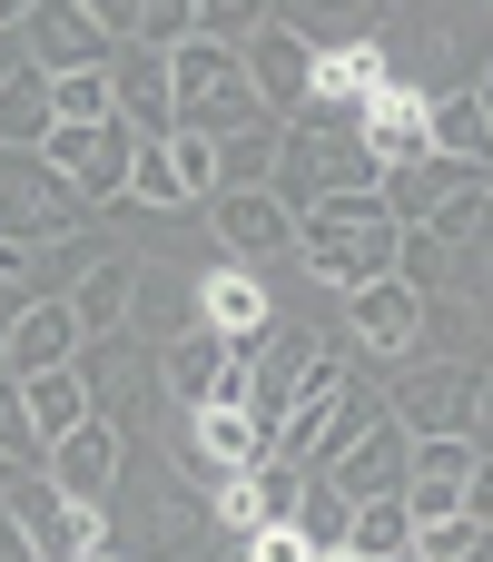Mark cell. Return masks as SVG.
<instances>
[{
  "mask_svg": "<svg viewBox=\"0 0 493 562\" xmlns=\"http://www.w3.org/2000/svg\"><path fill=\"white\" fill-rule=\"evenodd\" d=\"M40 158L69 178L79 207H109V198H128V158H138V138H128L119 119H109V128H49Z\"/></svg>",
  "mask_w": 493,
  "mask_h": 562,
  "instance_id": "obj_7",
  "label": "cell"
},
{
  "mask_svg": "<svg viewBox=\"0 0 493 562\" xmlns=\"http://www.w3.org/2000/svg\"><path fill=\"white\" fill-rule=\"evenodd\" d=\"M217 247H227V267H267V257H296V217H287V198L277 188H217Z\"/></svg>",
  "mask_w": 493,
  "mask_h": 562,
  "instance_id": "obj_10",
  "label": "cell"
},
{
  "mask_svg": "<svg viewBox=\"0 0 493 562\" xmlns=\"http://www.w3.org/2000/svg\"><path fill=\"white\" fill-rule=\"evenodd\" d=\"M484 425V366H425L405 395H395V435H474Z\"/></svg>",
  "mask_w": 493,
  "mask_h": 562,
  "instance_id": "obj_9",
  "label": "cell"
},
{
  "mask_svg": "<svg viewBox=\"0 0 493 562\" xmlns=\"http://www.w3.org/2000/svg\"><path fill=\"white\" fill-rule=\"evenodd\" d=\"M119 425L109 415H89V425H69L59 445H49V494H69V504H99L109 484H119Z\"/></svg>",
  "mask_w": 493,
  "mask_h": 562,
  "instance_id": "obj_15",
  "label": "cell"
},
{
  "mask_svg": "<svg viewBox=\"0 0 493 562\" xmlns=\"http://www.w3.org/2000/svg\"><path fill=\"white\" fill-rule=\"evenodd\" d=\"M356 148L376 158V168H405V158H425V89H376L366 109H356Z\"/></svg>",
  "mask_w": 493,
  "mask_h": 562,
  "instance_id": "obj_17",
  "label": "cell"
},
{
  "mask_svg": "<svg viewBox=\"0 0 493 562\" xmlns=\"http://www.w3.org/2000/svg\"><path fill=\"white\" fill-rule=\"evenodd\" d=\"M198 454H208V474L227 484V474H247V464H267V435L237 415V405H198Z\"/></svg>",
  "mask_w": 493,
  "mask_h": 562,
  "instance_id": "obj_23",
  "label": "cell"
},
{
  "mask_svg": "<svg viewBox=\"0 0 493 562\" xmlns=\"http://www.w3.org/2000/svg\"><path fill=\"white\" fill-rule=\"evenodd\" d=\"M158 158H168V178L188 188V207H198V198H217V148H208L198 128H168V138H158Z\"/></svg>",
  "mask_w": 493,
  "mask_h": 562,
  "instance_id": "obj_30",
  "label": "cell"
},
{
  "mask_svg": "<svg viewBox=\"0 0 493 562\" xmlns=\"http://www.w3.org/2000/svg\"><path fill=\"white\" fill-rule=\"evenodd\" d=\"M10 69H20V30H0V79H10Z\"/></svg>",
  "mask_w": 493,
  "mask_h": 562,
  "instance_id": "obj_36",
  "label": "cell"
},
{
  "mask_svg": "<svg viewBox=\"0 0 493 562\" xmlns=\"http://www.w3.org/2000/svg\"><path fill=\"white\" fill-rule=\"evenodd\" d=\"M49 128H109V69L49 79Z\"/></svg>",
  "mask_w": 493,
  "mask_h": 562,
  "instance_id": "obj_29",
  "label": "cell"
},
{
  "mask_svg": "<svg viewBox=\"0 0 493 562\" xmlns=\"http://www.w3.org/2000/svg\"><path fill=\"white\" fill-rule=\"evenodd\" d=\"M425 148L455 168H484V89H445L425 99Z\"/></svg>",
  "mask_w": 493,
  "mask_h": 562,
  "instance_id": "obj_21",
  "label": "cell"
},
{
  "mask_svg": "<svg viewBox=\"0 0 493 562\" xmlns=\"http://www.w3.org/2000/svg\"><path fill=\"white\" fill-rule=\"evenodd\" d=\"M20 59H30L40 79H69V69H109V40H99L89 10H69V0L49 10V0H40V10H20Z\"/></svg>",
  "mask_w": 493,
  "mask_h": 562,
  "instance_id": "obj_11",
  "label": "cell"
},
{
  "mask_svg": "<svg viewBox=\"0 0 493 562\" xmlns=\"http://www.w3.org/2000/svg\"><path fill=\"white\" fill-rule=\"evenodd\" d=\"M346 326H356V346H366V356H405V346L425 336V296H415L405 277H376V286H356V296H346Z\"/></svg>",
  "mask_w": 493,
  "mask_h": 562,
  "instance_id": "obj_16",
  "label": "cell"
},
{
  "mask_svg": "<svg viewBox=\"0 0 493 562\" xmlns=\"http://www.w3.org/2000/svg\"><path fill=\"white\" fill-rule=\"evenodd\" d=\"M217 524H227L237 543H247V533L267 524V514H257V494H247V474H227V484H217Z\"/></svg>",
  "mask_w": 493,
  "mask_h": 562,
  "instance_id": "obj_34",
  "label": "cell"
},
{
  "mask_svg": "<svg viewBox=\"0 0 493 562\" xmlns=\"http://www.w3.org/2000/svg\"><path fill=\"white\" fill-rule=\"evenodd\" d=\"M89 562H109V553H89Z\"/></svg>",
  "mask_w": 493,
  "mask_h": 562,
  "instance_id": "obj_38",
  "label": "cell"
},
{
  "mask_svg": "<svg viewBox=\"0 0 493 562\" xmlns=\"http://www.w3.org/2000/svg\"><path fill=\"white\" fill-rule=\"evenodd\" d=\"M59 306L79 316V336H119V326H128V267H119V257L79 267V277L59 286Z\"/></svg>",
  "mask_w": 493,
  "mask_h": 562,
  "instance_id": "obj_22",
  "label": "cell"
},
{
  "mask_svg": "<svg viewBox=\"0 0 493 562\" xmlns=\"http://www.w3.org/2000/svg\"><path fill=\"white\" fill-rule=\"evenodd\" d=\"M168 99H178V128H198V138H227V128L257 119L247 69H237V49H217V40H178V49H168Z\"/></svg>",
  "mask_w": 493,
  "mask_h": 562,
  "instance_id": "obj_3",
  "label": "cell"
},
{
  "mask_svg": "<svg viewBox=\"0 0 493 562\" xmlns=\"http://www.w3.org/2000/svg\"><path fill=\"white\" fill-rule=\"evenodd\" d=\"M208 148H217V188H277V128L267 119H247V128H227Z\"/></svg>",
  "mask_w": 493,
  "mask_h": 562,
  "instance_id": "obj_26",
  "label": "cell"
},
{
  "mask_svg": "<svg viewBox=\"0 0 493 562\" xmlns=\"http://www.w3.org/2000/svg\"><path fill=\"white\" fill-rule=\"evenodd\" d=\"M237 69H247V99H257V109L306 119V89H316V40H296L287 20H257V40L237 49Z\"/></svg>",
  "mask_w": 493,
  "mask_h": 562,
  "instance_id": "obj_8",
  "label": "cell"
},
{
  "mask_svg": "<svg viewBox=\"0 0 493 562\" xmlns=\"http://www.w3.org/2000/svg\"><path fill=\"white\" fill-rule=\"evenodd\" d=\"M10 474H20V464H0V484H10Z\"/></svg>",
  "mask_w": 493,
  "mask_h": 562,
  "instance_id": "obj_37",
  "label": "cell"
},
{
  "mask_svg": "<svg viewBox=\"0 0 493 562\" xmlns=\"http://www.w3.org/2000/svg\"><path fill=\"white\" fill-rule=\"evenodd\" d=\"M376 89H385V49H376V40H346V49H316V89H306V109L356 119Z\"/></svg>",
  "mask_w": 493,
  "mask_h": 562,
  "instance_id": "obj_19",
  "label": "cell"
},
{
  "mask_svg": "<svg viewBox=\"0 0 493 562\" xmlns=\"http://www.w3.org/2000/svg\"><path fill=\"white\" fill-rule=\"evenodd\" d=\"M405 533H415V514H405L395 494L346 504V553H356V562H405Z\"/></svg>",
  "mask_w": 493,
  "mask_h": 562,
  "instance_id": "obj_25",
  "label": "cell"
},
{
  "mask_svg": "<svg viewBox=\"0 0 493 562\" xmlns=\"http://www.w3.org/2000/svg\"><path fill=\"white\" fill-rule=\"evenodd\" d=\"M316 484H326V494H346V504H376V494H395V484H405V435L376 415V425H366V435H356V445H346V454H336Z\"/></svg>",
  "mask_w": 493,
  "mask_h": 562,
  "instance_id": "obj_18",
  "label": "cell"
},
{
  "mask_svg": "<svg viewBox=\"0 0 493 562\" xmlns=\"http://www.w3.org/2000/svg\"><path fill=\"white\" fill-rule=\"evenodd\" d=\"M0 562H30V543L10 533V514H0Z\"/></svg>",
  "mask_w": 493,
  "mask_h": 562,
  "instance_id": "obj_35",
  "label": "cell"
},
{
  "mask_svg": "<svg viewBox=\"0 0 493 562\" xmlns=\"http://www.w3.org/2000/svg\"><path fill=\"white\" fill-rule=\"evenodd\" d=\"M247 562H316V553H306L296 524H257V533H247Z\"/></svg>",
  "mask_w": 493,
  "mask_h": 562,
  "instance_id": "obj_33",
  "label": "cell"
},
{
  "mask_svg": "<svg viewBox=\"0 0 493 562\" xmlns=\"http://www.w3.org/2000/svg\"><path fill=\"white\" fill-rule=\"evenodd\" d=\"M20 385V415H30V435H40V454L69 435V425H89L99 405H89V375L79 366H49V375H10Z\"/></svg>",
  "mask_w": 493,
  "mask_h": 562,
  "instance_id": "obj_20",
  "label": "cell"
},
{
  "mask_svg": "<svg viewBox=\"0 0 493 562\" xmlns=\"http://www.w3.org/2000/svg\"><path fill=\"white\" fill-rule=\"evenodd\" d=\"M0 464H20V474L40 464V435H30V415H20V385H10V375H0Z\"/></svg>",
  "mask_w": 493,
  "mask_h": 562,
  "instance_id": "obj_32",
  "label": "cell"
},
{
  "mask_svg": "<svg viewBox=\"0 0 493 562\" xmlns=\"http://www.w3.org/2000/svg\"><path fill=\"white\" fill-rule=\"evenodd\" d=\"M277 168H287V217L306 207V198H346V188H376L385 168L356 148V119H326V109H306V119H287L277 128Z\"/></svg>",
  "mask_w": 493,
  "mask_h": 562,
  "instance_id": "obj_2",
  "label": "cell"
},
{
  "mask_svg": "<svg viewBox=\"0 0 493 562\" xmlns=\"http://www.w3.org/2000/svg\"><path fill=\"white\" fill-rule=\"evenodd\" d=\"M405 562H484V504L425 514V524L405 533Z\"/></svg>",
  "mask_w": 493,
  "mask_h": 562,
  "instance_id": "obj_24",
  "label": "cell"
},
{
  "mask_svg": "<svg viewBox=\"0 0 493 562\" xmlns=\"http://www.w3.org/2000/svg\"><path fill=\"white\" fill-rule=\"evenodd\" d=\"M79 198H69V178L40 158V148H0V237H20V247H49V237H79Z\"/></svg>",
  "mask_w": 493,
  "mask_h": 562,
  "instance_id": "obj_4",
  "label": "cell"
},
{
  "mask_svg": "<svg viewBox=\"0 0 493 562\" xmlns=\"http://www.w3.org/2000/svg\"><path fill=\"white\" fill-rule=\"evenodd\" d=\"M79 316L59 306V296H30V306H10V326H0V375H49V366H79Z\"/></svg>",
  "mask_w": 493,
  "mask_h": 562,
  "instance_id": "obj_12",
  "label": "cell"
},
{
  "mask_svg": "<svg viewBox=\"0 0 493 562\" xmlns=\"http://www.w3.org/2000/svg\"><path fill=\"white\" fill-rule=\"evenodd\" d=\"M158 375H168V395L198 415V405H237L247 395V366L208 336V326H188V336H168V356H158Z\"/></svg>",
  "mask_w": 493,
  "mask_h": 562,
  "instance_id": "obj_14",
  "label": "cell"
},
{
  "mask_svg": "<svg viewBox=\"0 0 493 562\" xmlns=\"http://www.w3.org/2000/svg\"><path fill=\"white\" fill-rule=\"evenodd\" d=\"M40 138H49V79L20 59L0 79V148H40Z\"/></svg>",
  "mask_w": 493,
  "mask_h": 562,
  "instance_id": "obj_27",
  "label": "cell"
},
{
  "mask_svg": "<svg viewBox=\"0 0 493 562\" xmlns=\"http://www.w3.org/2000/svg\"><path fill=\"white\" fill-rule=\"evenodd\" d=\"M395 217L376 207V188H346V198H306L296 207V257H306V277H326V286H376V277H395Z\"/></svg>",
  "mask_w": 493,
  "mask_h": 562,
  "instance_id": "obj_1",
  "label": "cell"
},
{
  "mask_svg": "<svg viewBox=\"0 0 493 562\" xmlns=\"http://www.w3.org/2000/svg\"><path fill=\"white\" fill-rule=\"evenodd\" d=\"M128 198H138V207H188V188L168 178V158H158V148H138V158H128Z\"/></svg>",
  "mask_w": 493,
  "mask_h": 562,
  "instance_id": "obj_31",
  "label": "cell"
},
{
  "mask_svg": "<svg viewBox=\"0 0 493 562\" xmlns=\"http://www.w3.org/2000/svg\"><path fill=\"white\" fill-rule=\"evenodd\" d=\"M0 514H10V533L30 543V562H89L99 553V504H69V494H49L40 474H10V484H0Z\"/></svg>",
  "mask_w": 493,
  "mask_h": 562,
  "instance_id": "obj_5",
  "label": "cell"
},
{
  "mask_svg": "<svg viewBox=\"0 0 493 562\" xmlns=\"http://www.w3.org/2000/svg\"><path fill=\"white\" fill-rule=\"evenodd\" d=\"M128 316H148V336H188V316H198V286H178V277L138 267V277H128Z\"/></svg>",
  "mask_w": 493,
  "mask_h": 562,
  "instance_id": "obj_28",
  "label": "cell"
},
{
  "mask_svg": "<svg viewBox=\"0 0 493 562\" xmlns=\"http://www.w3.org/2000/svg\"><path fill=\"white\" fill-rule=\"evenodd\" d=\"M198 326H208V336H217V346H227V356L247 366V356L267 346V326H277V306H267V286H257L247 267H217V277L198 286Z\"/></svg>",
  "mask_w": 493,
  "mask_h": 562,
  "instance_id": "obj_13",
  "label": "cell"
},
{
  "mask_svg": "<svg viewBox=\"0 0 493 562\" xmlns=\"http://www.w3.org/2000/svg\"><path fill=\"white\" fill-rule=\"evenodd\" d=\"M474 484H484V445H474V435H415V445H405V484H395V504L425 524V514L474 504Z\"/></svg>",
  "mask_w": 493,
  "mask_h": 562,
  "instance_id": "obj_6",
  "label": "cell"
}]
</instances>
